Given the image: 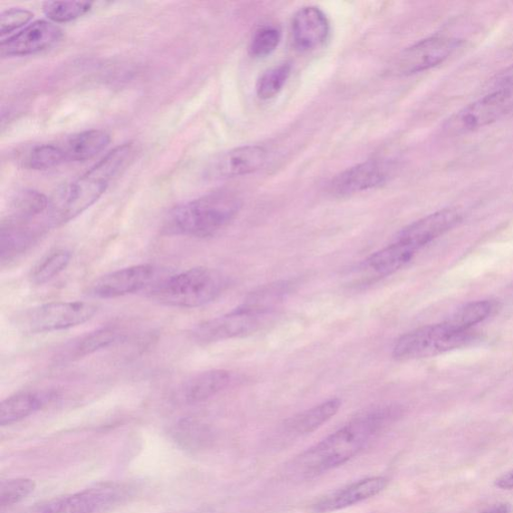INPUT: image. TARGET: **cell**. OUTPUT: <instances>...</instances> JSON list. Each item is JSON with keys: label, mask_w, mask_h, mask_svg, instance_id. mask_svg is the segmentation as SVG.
Wrapping results in <instances>:
<instances>
[{"label": "cell", "mask_w": 513, "mask_h": 513, "mask_svg": "<svg viewBox=\"0 0 513 513\" xmlns=\"http://www.w3.org/2000/svg\"><path fill=\"white\" fill-rule=\"evenodd\" d=\"M396 408L380 407L360 415L324 440L297 456L290 473L310 479L341 467L353 460L396 417Z\"/></svg>", "instance_id": "cell-1"}, {"label": "cell", "mask_w": 513, "mask_h": 513, "mask_svg": "<svg viewBox=\"0 0 513 513\" xmlns=\"http://www.w3.org/2000/svg\"><path fill=\"white\" fill-rule=\"evenodd\" d=\"M134 151L131 142L111 150L87 172L61 189L51 199V224L68 223L96 204L112 180L125 169Z\"/></svg>", "instance_id": "cell-2"}, {"label": "cell", "mask_w": 513, "mask_h": 513, "mask_svg": "<svg viewBox=\"0 0 513 513\" xmlns=\"http://www.w3.org/2000/svg\"><path fill=\"white\" fill-rule=\"evenodd\" d=\"M239 197L229 191L208 194L180 204L166 218L167 234L208 237L226 229L241 211Z\"/></svg>", "instance_id": "cell-3"}, {"label": "cell", "mask_w": 513, "mask_h": 513, "mask_svg": "<svg viewBox=\"0 0 513 513\" xmlns=\"http://www.w3.org/2000/svg\"><path fill=\"white\" fill-rule=\"evenodd\" d=\"M227 286V279L222 272L197 267L158 283L150 296L166 306L191 309L215 301Z\"/></svg>", "instance_id": "cell-4"}, {"label": "cell", "mask_w": 513, "mask_h": 513, "mask_svg": "<svg viewBox=\"0 0 513 513\" xmlns=\"http://www.w3.org/2000/svg\"><path fill=\"white\" fill-rule=\"evenodd\" d=\"M97 312L98 306L92 303L53 302L23 311L15 324L24 334H46L82 325Z\"/></svg>", "instance_id": "cell-5"}, {"label": "cell", "mask_w": 513, "mask_h": 513, "mask_svg": "<svg viewBox=\"0 0 513 513\" xmlns=\"http://www.w3.org/2000/svg\"><path fill=\"white\" fill-rule=\"evenodd\" d=\"M473 332L453 331L441 324L418 328L396 341L392 357L397 361L430 358L471 344Z\"/></svg>", "instance_id": "cell-6"}, {"label": "cell", "mask_w": 513, "mask_h": 513, "mask_svg": "<svg viewBox=\"0 0 513 513\" xmlns=\"http://www.w3.org/2000/svg\"><path fill=\"white\" fill-rule=\"evenodd\" d=\"M512 104V91H492L487 96L456 111L445 121L443 131L448 135L460 136L488 127L505 116Z\"/></svg>", "instance_id": "cell-7"}, {"label": "cell", "mask_w": 513, "mask_h": 513, "mask_svg": "<svg viewBox=\"0 0 513 513\" xmlns=\"http://www.w3.org/2000/svg\"><path fill=\"white\" fill-rule=\"evenodd\" d=\"M272 316L239 306L227 315L201 323L193 330L192 336L199 344L246 337L267 325Z\"/></svg>", "instance_id": "cell-8"}, {"label": "cell", "mask_w": 513, "mask_h": 513, "mask_svg": "<svg viewBox=\"0 0 513 513\" xmlns=\"http://www.w3.org/2000/svg\"><path fill=\"white\" fill-rule=\"evenodd\" d=\"M454 37L436 34L420 41L399 53L391 66L395 75H411L435 68L448 60L458 49Z\"/></svg>", "instance_id": "cell-9"}, {"label": "cell", "mask_w": 513, "mask_h": 513, "mask_svg": "<svg viewBox=\"0 0 513 513\" xmlns=\"http://www.w3.org/2000/svg\"><path fill=\"white\" fill-rule=\"evenodd\" d=\"M126 489L118 483L99 484L82 491L45 503L35 513H98L117 505Z\"/></svg>", "instance_id": "cell-10"}, {"label": "cell", "mask_w": 513, "mask_h": 513, "mask_svg": "<svg viewBox=\"0 0 513 513\" xmlns=\"http://www.w3.org/2000/svg\"><path fill=\"white\" fill-rule=\"evenodd\" d=\"M154 266L142 264L120 269L102 276L92 284L90 294L102 299L117 298L137 293L153 281Z\"/></svg>", "instance_id": "cell-11"}, {"label": "cell", "mask_w": 513, "mask_h": 513, "mask_svg": "<svg viewBox=\"0 0 513 513\" xmlns=\"http://www.w3.org/2000/svg\"><path fill=\"white\" fill-rule=\"evenodd\" d=\"M267 156V150L260 146L236 148L217 156L207 167L205 176L218 180L249 175L265 165Z\"/></svg>", "instance_id": "cell-12"}, {"label": "cell", "mask_w": 513, "mask_h": 513, "mask_svg": "<svg viewBox=\"0 0 513 513\" xmlns=\"http://www.w3.org/2000/svg\"><path fill=\"white\" fill-rule=\"evenodd\" d=\"M62 36L63 31L58 25L46 21H36L3 41L0 44V55L5 59L39 53L50 49Z\"/></svg>", "instance_id": "cell-13"}, {"label": "cell", "mask_w": 513, "mask_h": 513, "mask_svg": "<svg viewBox=\"0 0 513 513\" xmlns=\"http://www.w3.org/2000/svg\"><path fill=\"white\" fill-rule=\"evenodd\" d=\"M392 173V166L382 160H369L345 170L331 184V192L349 196L383 185Z\"/></svg>", "instance_id": "cell-14"}, {"label": "cell", "mask_w": 513, "mask_h": 513, "mask_svg": "<svg viewBox=\"0 0 513 513\" xmlns=\"http://www.w3.org/2000/svg\"><path fill=\"white\" fill-rule=\"evenodd\" d=\"M461 214L454 208L443 210L426 216L399 232L395 241L420 250L431 243L461 221Z\"/></svg>", "instance_id": "cell-15"}, {"label": "cell", "mask_w": 513, "mask_h": 513, "mask_svg": "<svg viewBox=\"0 0 513 513\" xmlns=\"http://www.w3.org/2000/svg\"><path fill=\"white\" fill-rule=\"evenodd\" d=\"M329 32L328 18L318 7H303L293 18V42L301 52L317 49L327 40Z\"/></svg>", "instance_id": "cell-16"}, {"label": "cell", "mask_w": 513, "mask_h": 513, "mask_svg": "<svg viewBox=\"0 0 513 513\" xmlns=\"http://www.w3.org/2000/svg\"><path fill=\"white\" fill-rule=\"evenodd\" d=\"M387 484L388 480L383 477H373L356 481L321 499L315 506V511L327 513L353 507L378 496L386 489Z\"/></svg>", "instance_id": "cell-17"}, {"label": "cell", "mask_w": 513, "mask_h": 513, "mask_svg": "<svg viewBox=\"0 0 513 513\" xmlns=\"http://www.w3.org/2000/svg\"><path fill=\"white\" fill-rule=\"evenodd\" d=\"M46 224L26 225L3 221L0 227V260L11 263L30 250L39 240Z\"/></svg>", "instance_id": "cell-18"}, {"label": "cell", "mask_w": 513, "mask_h": 513, "mask_svg": "<svg viewBox=\"0 0 513 513\" xmlns=\"http://www.w3.org/2000/svg\"><path fill=\"white\" fill-rule=\"evenodd\" d=\"M232 375L227 370H210L187 380L177 392L180 402L195 404L208 401L230 385Z\"/></svg>", "instance_id": "cell-19"}, {"label": "cell", "mask_w": 513, "mask_h": 513, "mask_svg": "<svg viewBox=\"0 0 513 513\" xmlns=\"http://www.w3.org/2000/svg\"><path fill=\"white\" fill-rule=\"evenodd\" d=\"M111 142V136L102 130H90L58 142L66 163L89 160L98 156Z\"/></svg>", "instance_id": "cell-20"}, {"label": "cell", "mask_w": 513, "mask_h": 513, "mask_svg": "<svg viewBox=\"0 0 513 513\" xmlns=\"http://www.w3.org/2000/svg\"><path fill=\"white\" fill-rule=\"evenodd\" d=\"M50 205L51 199L45 195L34 189H24L14 198L5 220L27 225L44 224L40 218H50Z\"/></svg>", "instance_id": "cell-21"}, {"label": "cell", "mask_w": 513, "mask_h": 513, "mask_svg": "<svg viewBox=\"0 0 513 513\" xmlns=\"http://www.w3.org/2000/svg\"><path fill=\"white\" fill-rule=\"evenodd\" d=\"M120 332L116 328H102L75 339L66 345L58 356L62 363L74 361L98 353L116 344L120 339Z\"/></svg>", "instance_id": "cell-22"}, {"label": "cell", "mask_w": 513, "mask_h": 513, "mask_svg": "<svg viewBox=\"0 0 513 513\" xmlns=\"http://www.w3.org/2000/svg\"><path fill=\"white\" fill-rule=\"evenodd\" d=\"M51 398V394L32 392L9 396L0 404V425H13L25 420L39 411Z\"/></svg>", "instance_id": "cell-23"}, {"label": "cell", "mask_w": 513, "mask_h": 513, "mask_svg": "<svg viewBox=\"0 0 513 513\" xmlns=\"http://www.w3.org/2000/svg\"><path fill=\"white\" fill-rule=\"evenodd\" d=\"M342 406L338 398H332L310 410L297 414L287 422L288 430L294 434L305 435L315 432L323 424L334 418Z\"/></svg>", "instance_id": "cell-24"}, {"label": "cell", "mask_w": 513, "mask_h": 513, "mask_svg": "<svg viewBox=\"0 0 513 513\" xmlns=\"http://www.w3.org/2000/svg\"><path fill=\"white\" fill-rule=\"evenodd\" d=\"M416 252L412 247L395 241L370 256L366 263L370 269L387 276L402 269L413 259Z\"/></svg>", "instance_id": "cell-25"}, {"label": "cell", "mask_w": 513, "mask_h": 513, "mask_svg": "<svg viewBox=\"0 0 513 513\" xmlns=\"http://www.w3.org/2000/svg\"><path fill=\"white\" fill-rule=\"evenodd\" d=\"M290 292L288 282H276L253 292L242 304L241 307L263 315H273V313L286 299Z\"/></svg>", "instance_id": "cell-26"}, {"label": "cell", "mask_w": 513, "mask_h": 513, "mask_svg": "<svg viewBox=\"0 0 513 513\" xmlns=\"http://www.w3.org/2000/svg\"><path fill=\"white\" fill-rule=\"evenodd\" d=\"M493 310L494 303L491 301L470 303L456 311L449 320L443 323L453 331L470 330L472 326L489 318Z\"/></svg>", "instance_id": "cell-27"}, {"label": "cell", "mask_w": 513, "mask_h": 513, "mask_svg": "<svg viewBox=\"0 0 513 513\" xmlns=\"http://www.w3.org/2000/svg\"><path fill=\"white\" fill-rule=\"evenodd\" d=\"M71 259L72 253L64 249L54 250L47 254L33 269L32 282L35 285L50 282L68 267Z\"/></svg>", "instance_id": "cell-28"}, {"label": "cell", "mask_w": 513, "mask_h": 513, "mask_svg": "<svg viewBox=\"0 0 513 513\" xmlns=\"http://www.w3.org/2000/svg\"><path fill=\"white\" fill-rule=\"evenodd\" d=\"M92 3L88 2H46L43 11L54 23H70L91 12Z\"/></svg>", "instance_id": "cell-29"}, {"label": "cell", "mask_w": 513, "mask_h": 513, "mask_svg": "<svg viewBox=\"0 0 513 513\" xmlns=\"http://www.w3.org/2000/svg\"><path fill=\"white\" fill-rule=\"evenodd\" d=\"M291 65L287 63L274 66L266 72L256 83V96L261 100L276 97L290 77Z\"/></svg>", "instance_id": "cell-30"}, {"label": "cell", "mask_w": 513, "mask_h": 513, "mask_svg": "<svg viewBox=\"0 0 513 513\" xmlns=\"http://www.w3.org/2000/svg\"><path fill=\"white\" fill-rule=\"evenodd\" d=\"M24 161L28 169L36 170L50 169L64 164L58 142L34 147Z\"/></svg>", "instance_id": "cell-31"}, {"label": "cell", "mask_w": 513, "mask_h": 513, "mask_svg": "<svg viewBox=\"0 0 513 513\" xmlns=\"http://www.w3.org/2000/svg\"><path fill=\"white\" fill-rule=\"evenodd\" d=\"M35 489V482L28 479L4 480L0 484V507L11 508L20 503Z\"/></svg>", "instance_id": "cell-32"}, {"label": "cell", "mask_w": 513, "mask_h": 513, "mask_svg": "<svg viewBox=\"0 0 513 513\" xmlns=\"http://www.w3.org/2000/svg\"><path fill=\"white\" fill-rule=\"evenodd\" d=\"M281 40L279 28L264 25L256 30L252 37L249 52L254 58H265L277 49Z\"/></svg>", "instance_id": "cell-33"}, {"label": "cell", "mask_w": 513, "mask_h": 513, "mask_svg": "<svg viewBox=\"0 0 513 513\" xmlns=\"http://www.w3.org/2000/svg\"><path fill=\"white\" fill-rule=\"evenodd\" d=\"M34 18V14L27 9L11 8L0 15V34L2 36L9 34L17 28L30 23Z\"/></svg>", "instance_id": "cell-34"}, {"label": "cell", "mask_w": 513, "mask_h": 513, "mask_svg": "<svg viewBox=\"0 0 513 513\" xmlns=\"http://www.w3.org/2000/svg\"><path fill=\"white\" fill-rule=\"evenodd\" d=\"M490 92L498 90L513 89V64L505 71L500 72L489 82Z\"/></svg>", "instance_id": "cell-35"}, {"label": "cell", "mask_w": 513, "mask_h": 513, "mask_svg": "<svg viewBox=\"0 0 513 513\" xmlns=\"http://www.w3.org/2000/svg\"><path fill=\"white\" fill-rule=\"evenodd\" d=\"M496 486L500 489H513V469L501 475V477L496 480Z\"/></svg>", "instance_id": "cell-36"}, {"label": "cell", "mask_w": 513, "mask_h": 513, "mask_svg": "<svg viewBox=\"0 0 513 513\" xmlns=\"http://www.w3.org/2000/svg\"><path fill=\"white\" fill-rule=\"evenodd\" d=\"M482 513H509V507L508 505H498Z\"/></svg>", "instance_id": "cell-37"}]
</instances>
